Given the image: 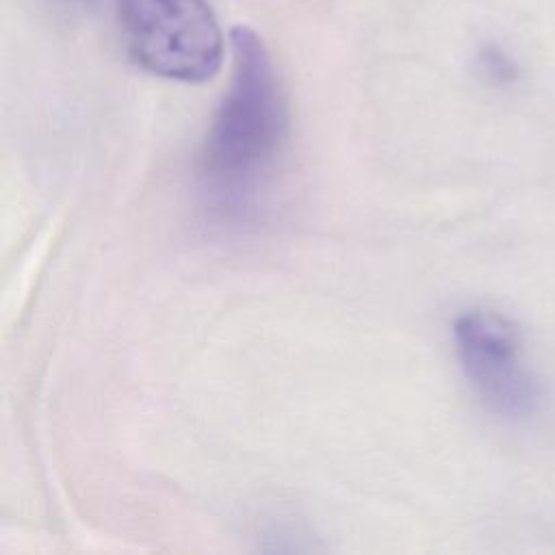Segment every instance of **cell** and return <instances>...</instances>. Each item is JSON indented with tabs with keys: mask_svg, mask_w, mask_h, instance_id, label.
<instances>
[{
	"mask_svg": "<svg viewBox=\"0 0 555 555\" xmlns=\"http://www.w3.org/2000/svg\"><path fill=\"white\" fill-rule=\"evenodd\" d=\"M230 43L232 78L204 141L202 173L215 193L234 199L275 167L288 137V108L264 41L236 26Z\"/></svg>",
	"mask_w": 555,
	"mask_h": 555,
	"instance_id": "1",
	"label": "cell"
},
{
	"mask_svg": "<svg viewBox=\"0 0 555 555\" xmlns=\"http://www.w3.org/2000/svg\"><path fill=\"white\" fill-rule=\"evenodd\" d=\"M453 343L464 375L492 412L505 418L533 414L540 392L512 321L488 310L464 312L453 325Z\"/></svg>",
	"mask_w": 555,
	"mask_h": 555,
	"instance_id": "3",
	"label": "cell"
},
{
	"mask_svg": "<svg viewBox=\"0 0 555 555\" xmlns=\"http://www.w3.org/2000/svg\"><path fill=\"white\" fill-rule=\"evenodd\" d=\"M481 61H483V67H486L492 76H496V78H507V76H509V63H507V59H505L499 50H494V48L486 50L483 56H481Z\"/></svg>",
	"mask_w": 555,
	"mask_h": 555,
	"instance_id": "4",
	"label": "cell"
},
{
	"mask_svg": "<svg viewBox=\"0 0 555 555\" xmlns=\"http://www.w3.org/2000/svg\"><path fill=\"white\" fill-rule=\"evenodd\" d=\"M119 20L132 59L147 72L204 82L223 61V35L206 0H119Z\"/></svg>",
	"mask_w": 555,
	"mask_h": 555,
	"instance_id": "2",
	"label": "cell"
}]
</instances>
